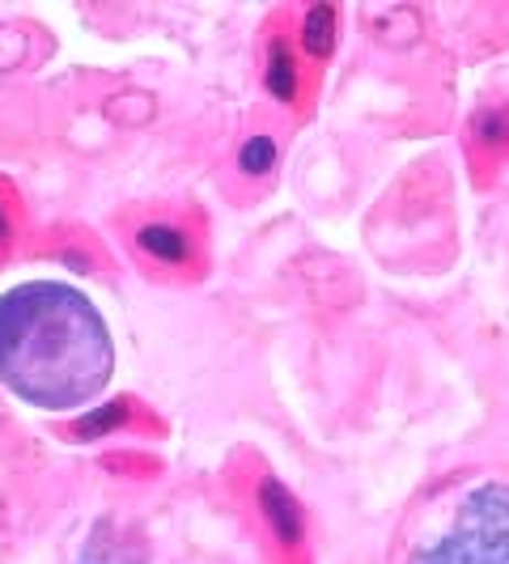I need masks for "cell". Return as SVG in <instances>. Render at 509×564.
I'll list each match as a JSON object with an SVG mask.
<instances>
[{
  "mask_svg": "<svg viewBox=\"0 0 509 564\" xmlns=\"http://www.w3.org/2000/svg\"><path fill=\"white\" fill-rule=\"evenodd\" d=\"M132 247L144 263L166 268V272H192L199 268V238L192 226L174 217H144L132 226Z\"/></svg>",
  "mask_w": 509,
  "mask_h": 564,
  "instance_id": "obj_5",
  "label": "cell"
},
{
  "mask_svg": "<svg viewBox=\"0 0 509 564\" xmlns=\"http://www.w3.org/2000/svg\"><path fill=\"white\" fill-rule=\"evenodd\" d=\"M263 89L281 111H297L306 102V68L293 30L268 22L263 30Z\"/></svg>",
  "mask_w": 509,
  "mask_h": 564,
  "instance_id": "obj_4",
  "label": "cell"
},
{
  "mask_svg": "<svg viewBox=\"0 0 509 564\" xmlns=\"http://www.w3.org/2000/svg\"><path fill=\"white\" fill-rule=\"evenodd\" d=\"M467 153L480 170L506 166L509 162V98L480 102L467 119Z\"/></svg>",
  "mask_w": 509,
  "mask_h": 564,
  "instance_id": "obj_6",
  "label": "cell"
},
{
  "mask_svg": "<svg viewBox=\"0 0 509 564\" xmlns=\"http://www.w3.org/2000/svg\"><path fill=\"white\" fill-rule=\"evenodd\" d=\"M254 513H259V522H263V531L272 539V547L281 552L284 561H302L306 556L311 522H306V509L297 501V492L281 476L263 471L254 480Z\"/></svg>",
  "mask_w": 509,
  "mask_h": 564,
  "instance_id": "obj_3",
  "label": "cell"
},
{
  "mask_svg": "<svg viewBox=\"0 0 509 564\" xmlns=\"http://www.w3.org/2000/svg\"><path fill=\"white\" fill-rule=\"evenodd\" d=\"M293 39H297L302 59H311V64L332 59L339 43V9L336 4H323V0L311 4V9H302L297 26H293Z\"/></svg>",
  "mask_w": 509,
  "mask_h": 564,
  "instance_id": "obj_7",
  "label": "cell"
},
{
  "mask_svg": "<svg viewBox=\"0 0 509 564\" xmlns=\"http://www.w3.org/2000/svg\"><path fill=\"white\" fill-rule=\"evenodd\" d=\"M111 373V327L82 289L26 281L0 293V382L30 408H85L107 391Z\"/></svg>",
  "mask_w": 509,
  "mask_h": 564,
  "instance_id": "obj_1",
  "label": "cell"
},
{
  "mask_svg": "<svg viewBox=\"0 0 509 564\" xmlns=\"http://www.w3.org/2000/svg\"><path fill=\"white\" fill-rule=\"evenodd\" d=\"M18 247V217H13V199L0 187V254H9Z\"/></svg>",
  "mask_w": 509,
  "mask_h": 564,
  "instance_id": "obj_12",
  "label": "cell"
},
{
  "mask_svg": "<svg viewBox=\"0 0 509 564\" xmlns=\"http://www.w3.org/2000/svg\"><path fill=\"white\" fill-rule=\"evenodd\" d=\"M281 166V141L272 137V132H251V137H242L238 144V153H234V170L242 174V178H268L272 170Z\"/></svg>",
  "mask_w": 509,
  "mask_h": 564,
  "instance_id": "obj_10",
  "label": "cell"
},
{
  "mask_svg": "<svg viewBox=\"0 0 509 564\" xmlns=\"http://www.w3.org/2000/svg\"><path fill=\"white\" fill-rule=\"evenodd\" d=\"M369 30L378 34V43H391V47H412L424 34V22L416 9L408 4H391V9H369Z\"/></svg>",
  "mask_w": 509,
  "mask_h": 564,
  "instance_id": "obj_9",
  "label": "cell"
},
{
  "mask_svg": "<svg viewBox=\"0 0 509 564\" xmlns=\"http://www.w3.org/2000/svg\"><path fill=\"white\" fill-rule=\"evenodd\" d=\"M77 564H144V552L119 535L111 522H98L85 539Z\"/></svg>",
  "mask_w": 509,
  "mask_h": 564,
  "instance_id": "obj_8",
  "label": "cell"
},
{
  "mask_svg": "<svg viewBox=\"0 0 509 564\" xmlns=\"http://www.w3.org/2000/svg\"><path fill=\"white\" fill-rule=\"evenodd\" d=\"M132 421V403L119 399V403H107V408H94L89 416H82L77 424H68V437H102V433H115Z\"/></svg>",
  "mask_w": 509,
  "mask_h": 564,
  "instance_id": "obj_11",
  "label": "cell"
},
{
  "mask_svg": "<svg viewBox=\"0 0 509 564\" xmlns=\"http://www.w3.org/2000/svg\"><path fill=\"white\" fill-rule=\"evenodd\" d=\"M408 564H509V484L472 488L442 535L412 552Z\"/></svg>",
  "mask_w": 509,
  "mask_h": 564,
  "instance_id": "obj_2",
  "label": "cell"
}]
</instances>
